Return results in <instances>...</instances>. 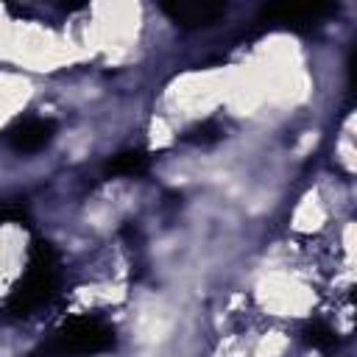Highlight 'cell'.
<instances>
[{
  "mask_svg": "<svg viewBox=\"0 0 357 357\" xmlns=\"http://www.w3.org/2000/svg\"><path fill=\"white\" fill-rule=\"evenodd\" d=\"M61 284V271H59V254L47 240H33L31 254H28V268L25 276L14 284L3 315L11 321L33 315L39 307H45Z\"/></svg>",
  "mask_w": 357,
  "mask_h": 357,
  "instance_id": "6da1fadb",
  "label": "cell"
},
{
  "mask_svg": "<svg viewBox=\"0 0 357 357\" xmlns=\"http://www.w3.org/2000/svg\"><path fill=\"white\" fill-rule=\"evenodd\" d=\"M114 329L100 318H73L61 324L31 357H92L114 349Z\"/></svg>",
  "mask_w": 357,
  "mask_h": 357,
  "instance_id": "7a4b0ae2",
  "label": "cell"
},
{
  "mask_svg": "<svg viewBox=\"0 0 357 357\" xmlns=\"http://www.w3.org/2000/svg\"><path fill=\"white\" fill-rule=\"evenodd\" d=\"M159 8L173 25L184 28V31L212 28L229 14L226 3H162Z\"/></svg>",
  "mask_w": 357,
  "mask_h": 357,
  "instance_id": "3957f363",
  "label": "cell"
},
{
  "mask_svg": "<svg viewBox=\"0 0 357 357\" xmlns=\"http://www.w3.org/2000/svg\"><path fill=\"white\" fill-rule=\"evenodd\" d=\"M56 134V123L47 117H25L6 131V142L17 153H36L42 151Z\"/></svg>",
  "mask_w": 357,
  "mask_h": 357,
  "instance_id": "277c9868",
  "label": "cell"
},
{
  "mask_svg": "<svg viewBox=\"0 0 357 357\" xmlns=\"http://www.w3.org/2000/svg\"><path fill=\"white\" fill-rule=\"evenodd\" d=\"M332 11H335V6H271L262 11V20L293 25V28H310Z\"/></svg>",
  "mask_w": 357,
  "mask_h": 357,
  "instance_id": "5b68a950",
  "label": "cell"
},
{
  "mask_svg": "<svg viewBox=\"0 0 357 357\" xmlns=\"http://www.w3.org/2000/svg\"><path fill=\"white\" fill-rule=\"evenodd\" d=\"M151 167V153L134 148V151H120L114 153L106 165H103V173L106 176H145Z\"/></svg>",
  "mask_w": 357,
  "mask_h": 357,
  "instance_id": "8992f818",
  "label": "cell"
},
{
  "mask_svg": "<svg viewBox=\"0 0 357 357\" xmlns=\"http://www.w3.org/2000/svg\"><path fill=\"white\" fill-rule=\"evenodd\" d=\"M301 337L307 346L318 349L321 354H332L337 349V332L324 321H307L301 329Z\"/></svg>",
  "mask_w": 357,
  "mask_h": 357,
  "instance_id": "52a82bcc",
  "label": "cell"
},
{
  "mask_svg": "<svg viewBox=\"0 0 357 357\" xmlns=\"http://www.w3.org/2000/svg\"><path fill=\"white\" fill-rule=\"evenodd\" d=\"M223 137V128L215 123V120H204L201 126L190 128L184 134V142H195V145H209V142H218Z\"/></svg>",
  "mask_w": 357,
  "mask_h": 357,
  "instance_id": "ba28073f",
  "label": "cell"
},
{
  "mask_svg": "<svg viewBox=\"0 0 357 357\" xmlns=\"http://www.w3.org/2000/svg\"><path fill=\"white\" fill-rule=\"evenodd\" d=\"M28 220V209L20 201H3L0 204V226L3 223H22Z\"/></svg>",
  "mask_w": 357,
  "mask_h": 357,
  "instance_id": "9c48e42d",
  "label": "cell"
}]
</instances>
